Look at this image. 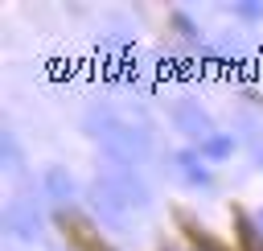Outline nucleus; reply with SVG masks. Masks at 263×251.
I'll return each instance as SVG.
<instances>
[{
    "mask_svg": "<svg viewBox=\"0 0 263 251\" xmlns=\"http://www.w3.org/2000/svg\"><path fill=\"white\" fill-rule=\"evenodd\" d=\"M238 12H242V16H251V21H255V16H259V12H263V8H259V4H238Z\"/></svg>",
    "mask_w": 263,
    "mask_h": 251,
    "instance_id": "5",
    "label": "nucleus"
},
{
    "mask_svg": "<svg viewBox=\"0 0 263 251\" xmlns=\"http://www.w3.org/2000/svg\"><path fill=\"white\" fill-rule=\"evenodd\" d=\"M177 119H181V128H189V136H205V132H210L205 115H201V111H193L189 103H185V107L177 111ZM205 140H210V136H205Z\"/></svg>",
    "mask_w": 263,
    "mask_h": 251,
    "instance_id": "2",
    "label": "nucleus"
},
{
    "mask_svg": "<svg viewBox=\"0 0 263 251\" xmlns=\"http://www.w3.org/2000/svg\"><path fill=\"white\" fill-rule=\"evenodd\" d=\"M255 226H259V239H263V210L255 214Z\"/></svg>",
    "mask_w": 263,
    "mask_h": 251,
    "instance_id": "6",
    "label": "nucleus"
},
{
    "mask_svg": "<svg viewBox=\"0 0 263 251\" xmlns=\"http://www.w3.org/2000/svg\"><path fill=\"white\" fill-rule=\"evenodd\" d=\"M177 165H181L185 181H193V185H205V181H210V173L201 169V160H197L193 152H177Z\"/></svg>",
    "mask_w": 263,
    "mask_h": 251,
    "instance_id": "1",
    "label": "nucleus"
},
{
    "mask_svg": "<svg viewBox=\"0 0 263 251\" xmlns=\"http://www.w3.org/2000/svg\"><path fill=\"white\" fill-rule=\"evenodd\" d=\"M49 189H53L58 198H70V185H66V173H62V169L49 173Z\"/></svg>",
    "mask_w": 263,
    "mask_h": 251,
    "instance_id": "4",
    "label": "nucleus"
},
{
    "mask_svg": "<svg viewBox=\"0 0 263 251\" xmlns=\"http://www.w3.org/2000/svg\"><path fill=\"white\" fill-rule=\"evenodd\" d=\"M234 152V140L230 136H210V140H201V156H210V160H226Z\"/></svg>",
    "mask_w": 263,
    "mask_h": 251,
    "instance_id": "3",
    "label": "nucleus"
}]
</instances>
